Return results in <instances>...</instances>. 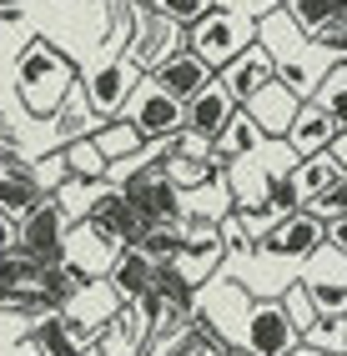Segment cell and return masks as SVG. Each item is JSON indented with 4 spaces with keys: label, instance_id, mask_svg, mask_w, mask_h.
Here are the masks:
<instances>
[{
    "label": "cell",
    "instance_id": "8fae6325",
    "mask_svg": "<svg viewBox=\"0 0 347 356\" xmlns=\"http://www.w3.org/2000/svg\"><path fill=\"white\" fill-rule=\"evenodd\" d=\"M126 121L141 131L146 140H167V136H176L181 126H187V106H181L176 96H167L151 76L136 86V96H131V106H126Z\"/></svg>",
    "mask_w": 347,
    "mask_h": 356
},
{
    "label": "cell",
    "instance_id": "f1b7e54d",
    "mask_svg": "<svg viewBox=\"0 0 347 356\" xmlns=\"http://www.w3.org/2000/svg\"><path fill=\"white\" fill-rule=\"evenodd\" d=\"M302 206H307V196H302V186H297L292 171H287V176H277V181L267 186L262 211H272V216H292V211H302Z\"/></svg>",
    "mask_w": 347,
    "mask_h": 356
},
{
    "label": "cell",
    "instance_id": "484cf974",
    "mask_svg": "<svg viewBox=\"0 0 347 356\" xmlns=\"http://www.w3.org/2000/svg\"><path fill=\"white\" fill-rule=\"evenodd\" d=\"M297 186H302V196L307 201H317L322 191H327V186H337L347 171H342V165L332 161V151H322V156H307V161H297Z\"/></svg>",
    "mask_w": 347,
    "mask_h": 356
},
{
    "label": "cell",
    "instance_id": "cb8c5ba5",
    "mask_svg": "<svg viewBox=\"0 0 347 356\" xmlns=\"http://www.w3.org/2000/svg\"><path fill=\"white\" fill-rule=\"evenodd\" d=\"M262 146V131H257V121H252V115L237 106V115H231V121L222 126V136L212 140V156L222 161V165H231V161H242V156H252Z\"/></svg>",
    "mask_w": 347,
    "mask_h": 356
},
{
    "label": "cell",
    "instance_id": "d4e9b609",
    "mask_svg": "<svg viewBox=\"0 0 347 356\" xmlns=\"http://www.w3.org/2000/svg\"><path fill=\"white\" fill-rule=\"evenodd\" d=\"M91 140H96V146H101V156L116 165V161H131V156H141L146 146H151V140L141 136V131H136L131 121H126V115H116V121H106L96 136H91Z\"/></svg>",
    "mask_w": 347,
    "mask_h": 356
},
{
    "label": "cell",
    "instance_id": "ffe728a7",
    "mask_svg": "<svg viewBox=\"0 0 347 356\" xmlns=\"http://www.w3.org/2000/svg\"><path fill=\"white\" fill-rule=\"evenodd\" d=\"M51 261L26 251V246H6L0 251V296H15V291H40V276Z\"/></svg>",
    "mask_w": 347,
    "mask_h": 356
},
{
    "label": "cell",
    "instance_id": "603a6c76",
    "mask_svg": "<svg viewBox=\"0 0 347 356\" xmlns=\"http://www.w3.org/2000/svg\"><path fill=\"white\" fill-rule=\"evenodd\" d=\"M86 286H91V271L81 266V261H65V256L51 261V266H45V276H40V291L51 296L56 312H65V306H71Z\"/></svg>",
    "mask_w": 347,
    "mask_h": 356
},
{
    "label": "cell",
    "instance_id": "d6a6232c",
    "mask_svg": "<svg viewBox=\"0 0 347 356\" xmlns=\"http://www.w3.org/2000/svg\"><path fill=\"white\" fill-rule=\"evenodd\" d=\"M302 341H312V346H327V351H347V316H317V326L307 331Z\"/></svg>",
    "mask_w": 347,
    "mask_h": 356
},
{
    "label": "cell",
    "instance_id": "74e56055",
    "mask_svg": "<svg viewBox=\"0 0 347 356\" xmlns=\"http://www.w3.org/2000/svg\"><path fill=\"white\" fill-rule=\"evenodd\" d=\"M6 246H15V226H10V216H0V251Z\"/></svg>",
    "mask_w": 347,
    "mask_h": 356
},
{
    "label": "cell",
    "instance_id": "b9f144b4",
    "mask_svg": "<svg viewBox=\"0 0 347 356\" xmlns=\"http://www.w3.org/2000/svg\"><path fill=\"white\" fill-rule=\"evenodd\" d=\"M282 6H287V0H282Z\"/></svg>",
    "mask_w": 347,
    "mask_h": 356
},
{
    "label": "cell",
    "instance_id": "7a4b0ae2",
    "mask_svg": "<svg viewBox=\"0 0 347 356\" xmlns=\"http://www.w3.org/2000/svg\"><path fill=\"white\" fill-rule=\"evenodd\" d=\"M121 165H131V176L121 181V191H126V201L141 211V216L156 226V221H187V206H181V186L171 181V171H167V156L156 151V161H146V151L141 156H131V161H121Z\"/></svg>",
    "mask_w": 347,
    "mask_h": 356
},
{
    "label": "cell",
    "instance_id": "83f0119b",
    "mask_svg": "<svg viewBox=\"0 0 347 356\" xmlns=\"http://www.w3.org/2000/svg\"><path fill=\"white\" fill-rule=\"evenodd\" d=\"M181 241H187V226H176V221H156V226H146L141 241H136V251L151 256V261H176Z\"/></svg>",
    "mask_w": 347,
    "mask_h": 356
},
{
    "label": "cell",
    "instance_id": "44dd1931",
    "mask_svg": "<svg viewBox=\"0 0 347 356\" xmlns=\"http://www.w3.org/2000/svg\"><path fill=\"white\" fill-rule=\"evenodd\" d=\"M106 276H111V286L121 291L126 301H136V296H146V291H151V281H156V261L141 256L136 246H126V251H116V256H111Z\"/></svg>",
    "mask_w": 347,
    "mask_h": 356
},
{
    "label": "cell",
    "instance_id": "d6986e66",
    "mask_svg": "<svg viewBox=\"0 0 347 356\" xmlns=\"http://www.w3.org/2000/svg\"><path fill=\"white\" fill-rule=\"evenodd\" d=\"M287 20L307 40H322L327 31H342L347 26V0H287Z\"/></svg>",
    "mask_w": 347,
    "mask_h": 356
},
{
    "label": "cell",
    "instance_id": "277c9868",
    "mask_svg": "<svg viewBox=\"0 0 347 356\" xmlns=\"http://www.w3.org/2000/svg\"><path fill=\"white\" fill-rule=\"evenodd\" d=\"M81 221H86V231L96 236V241H101L111 256H116V251H126V246H136V241L146 236V226H151L141 211L126 201L121 186H116V191H101L96 201L81 211Z\"/></svg>",
    "mask_w": 347,
    "mask_h": 356
},
{
    "label": "cell",
    "instance_id": "2e32d148",
    "mask_svg": "<svg viewBox=\"0 0 347 356\" xmlns=\"http://www.w3.org/2000/svg\"><path fill=\"white\" fill-rule=\"evenodd\" d=\"M237 106H242V101L231 96V90L222 86V76H217L206 90H196V96L187 101V131H196V136H206V140H217L222 126L237 115Z\"/></svg>",
    "mask_w": 347,
    "mask_h": 356
},
{
    "label": "cell",
    "instance_id": "7c38bea8",
    "mask_svg": "<svg viewBox=\"0 0 347 356\" xmlns=\"http://www.w3.org/2000/svg\"><path fill=\"white\" fill-rule=\"evenodd\" d=\"M222 261H226V236H222V226H187V241H181V251H176L181 276H187L192 286H201V281L217 276Z\"/></svg>",
    "mask_w": 347,
    "mask_h": 356
},
{
    "label": "cell",
    "instance_id": "9c48e42d",
    "mask_svg": "<svg viewBox=\"0 0 347 356\" xmlns=\"http://www.w3.org/2000/svg\"><path fill=\"white\" fill-rule=\"evenodd\" d=\"M297 341H302V331L292 326L282 301H252L247 306V316H242V346L252 356H287Z\"/></svg>",
    "mask_w": 347,
    "mask_h": 356
},
{
    "label": "cell",
    "instance_id": "836d02e7",
    "mask_svg": "<svg viewBox=\"0 0 347 356\" xmlns=\"http://www.w3.org/2000/svg\"><path fill=\"white\" fill-rule=\"evenodd\" d=\"M307 211H317L322 221H337V216H347V176L337 181V186H327L317 201H307Z\"/></svg>",
    "mask_w": 347,
    "mask_h": 356
},
{
    "label": "cell",
    "instance_id": "60d3db41",
    "mask_svg": "<svg viewBox=\"0 0 347 356\" xmlns=\"http://www.w3.org/2000/svg\"><path fill=\"white\" fill-rule=\"evenodd\" d=\"M15 356H40V351H36V346H26V351H15Z\"/></svg>",
    "mask_w": 347,
    "mask_h": 356
},
{
    "label": "cell",
    "instance_id": "4dcf8cb0",
    "mask_svg": "<svg viewBox=\"0 0 347 356\" xmlns=\"http://www.w3.org/2000/svg\"><path fill=\"white\" fill-rule=\"evenodd\" d=\"M277 301L287 306V316H292V326L302 331V337H307V331L317 326V306H312V296L302 291V281H292V286H287L282 296H277Z\"/></svg>",
    "mask_w": 347,
    "mask_h": 356
},
{
    "label": "cell",
    "instance_id": "ba28073f",
    "mask_svg": "<svg viewBox=\"0 0 347 356\" xmlns=\"http://www.w3.org/2000/svg\"><path fill=\"white\" fill-rule=\"evenodd\" d=\"M181 51H187V31L176 26V20H167L161 10H141V20H136V40L126 45L121 56H131L136 65H141V76H156L167 60H176Z\"/></svg>",
    "mask_w": 347,
    "mask_h": 356
},
{
    "label": "cell",
    "instance_id": "f35d334b",
    "mask_svg": "<svg viewBox=\"0 0 347 356\" xmlns=\"http://www.w3.org/2000/svg\"><path fill=\"white\" fill-rule=\"evenodd\" d=\"M212 356H252V351H247V346H231V341H226V346H217Z\"/></svg>",
    "mask_w": 347,
    "mask_h": 356
},
{
    "label": "cell",
    "instance_id": "ab89813d",
    "mask_svg": "<svg viewBox=\"0 0 347 356\" xmlns=\"http://www.w3.org/2000/svg\"><path fill=\"white\" fill-rule=\"evenodd\" d=\"M116 6H131V10H146L151 0H116Z\"/></svg>",
    "mask_w": 347,
    "mask_h": 356
},
{
    "label": "cell",
    "instance_id": "7bdbcfd3",
    "mask_svg": "<svg viewBox=\"0 0 347 356\" xmlns=\"http://www.w3.org/2000/svg\"><path fill=\"white\" fill-rule=\"evenodd\" d=\"M342 356H347V351H342Z\"/></svg>",
    "mask_w": 347,
    "mask_h": 356
},
{
    "label": "cell",
    "instance_id": "8992f818",
    "mask_svg": "<svg viewBox=\"0 0 347 356\" xmlns=\"http://www.w3.org/2000/svg\"><path fill=\"white\" fill-rule=\"evenodd\" d=\"M322 241H327V221L317 211H292V216H272L267 231L257 236V251L252 256H277V261H307Z\"/></svg>",
    "mask_w": 347,
    "mask_h": 356
},
{
    "label": "cell",
    "instance_id": "4316f807",
    "mask_svg": "<svg viewBox=\"0 0 347 356\" xmlns=\"http://www.w3.org/2000/svg\"><path fill=\"white\" fill-rule=\"evenodd\" d=\"M61 156H65V171H71V181H106V176H111V161L101 156V146H96L91 136H86V140H71Z\"/></svg>",
    "mask_w": 347,
    "mask_h": 356
},
{
    "label": "cell",
    "instance_id": "e0dca14e",
    "mask_svg": "<svg viewBox=\"0 0 347 356\" xmlns=\"http://www.w3.org/2000/svg\"><path fill=\"white\" fill-rule=\"evenodd\" d=\"M151 81H156L161 90H167V96H176L181 106H187V101L196 96V90H206V86L217 81V70L206 65L201 56H192V51H181L176 60H167V65H161V70H156Z\"/></svg>",
    "mask_w": 347,
    "mask_h": 356
},
{
    "label": "cell",
    "instance_id": "ac0fdd59",
    "mask_svg": "<svg viewBox=\"0 0 347 356\" xmlns=\"http://www.w3.org/2000/svg\"><path fill=\"white\" fill-rule=\"evenodd\" d=\"M51 126H56V140L61 146H71V140H86V136H96L106 121L96 111H91V96H86V81L71 86V96L61 101V111L51 115Z\"/></svg>",
    "mask_w": 347,
    "mask_h": 356
},
{
    "label": "cell",
    "instance_id": "52a82bcc",
    "mask_svg": "<svg viewBox=\"0 0 347 356\" xmlns=\"http://www.w3.org/2000/svg\"><path fill=\"white\" fill-rule=\"evenodd\" d=\"M302 291L312 296L317 316H347V256L337 246L322 241L312 256H307V271L297 276Z\"/></svg>",
    "mask_w": 347,
    "mask_h": 356
},
{
    "label": "cell",
    "instance_id": "1f68e13d",
    "mask_svg": "<svg viewBox=\"0 0 347 356\" xmlns=\"http://www.w3.org/2000/svg\"><path fill=\"white\" fill-rule=\"evenodd\" d=\"M151 10H161L167 20H176V26L187 31V26H196L206 10H217V0H151Z\"/></svg>",
    "mask_w": 347,
    "mask_h": 356
},
{
    "label": "cell",
    "instance_id": "e575fe53",
    "mask_svg": "<svg viewBox=\"0 0 347 356\" xmlns=\"http://www.w3.org/2000/svg\"><path fill=\"white\" fill-rule=\"evenodd\" d=\"M327 246H337V251L347 256V216H337V221H327Z\"/></svg>",
    "mask_w": 347,
    "mask_h": 356
},
{
    "label": "cell",
    "instance_id": "9a60e30c",
    "mask_svg": "<svg viewBox=\"0 0 347 356\" xmlns=\"http://www.w3.org/2000/svg\"><path fill=\"white\" fill-rule=\"evenodd\" d=\"M242 111L252 115V121H257L262 136H287L292 121H297V111H302V96H297L287 81H272V86H262Z\"/></svg>",
    "mask_w": 347,
    "mask_h": 356
},
{
    "label": "cell",
    "instance_id": "5bb4252c",
    "mask_svg": "<svg viewBox=\"0 0 347 356\" xmlns=\"http://www.w3.org/2000/svg\"><path fill=\"white\" fill-rule=\"evenodd\" d=\"M217 76H222V86L231 90V96H237V101L247 106L262 86H272V81H277V56L267 51L262 40H252L247 51H242L237 60H231V65H222V70H217Z\"/></svg>",
    "mask_w": 347,
    "mask_h": 356
},
{
    "label": "cell",
    "instance_id": "4fadbf2b",
    "mask_svg": "<svg viewBox=\"0 0 347 356\" xmlns=\"http://www.w3.org/2000/svg\"><path fill=\"white\" fill-rule=\"evenodd\" d=\"M337 136H342V126L332 121V111L312 96V101H302V111H297V121H292V131H287L282 140L292 146L297 161H307V156L332 151V140H337Z\"/></svg>",
    "mask_w": 347,
    "mask_h": 356
},
{
    "label": "cell",
    "instance_id": "f546056e",
    "mask_svg": "<svg viewBox=\"0 0 347 356\" xmlns=\"http://www.w3.org/2000/svg\"><path fill=\"white\" fill-rule=\"evenodd\" d=\"M317 101L327 106V111H332V121L347 131V65H332V70H327V81H322Z\"/></svg>",
    "mask_w": 347,
    "mask_h": 356
},
{
    "label": "cell",
    "instance_id": "8d00e7d4",
    "mask_svg": "<svg viewBox=\"0 0 347 356\" xmlns=\"http://www.w3.org/2000/svg\"><path fill=\"white\" fill-rule=\"evenodd\" d=\"M332 161H337V165H342V171H347V131H342V136L332 140Z\"/></svg>",
    "mask_w": 347,
    "mask_h": 356
},
{
    "label": "cell",
    "instance_id": "7402d4cb",
    "mask_svg": "<svg viewBox=\"0 0 347 356\" xmlns=\"http://www.w3.org/2000/svg\"><path fill=\"white\" fill-rule=\"evenodd\" d=\"M45 196V186L36 181V171H26V165H15V171H0V216H10V221H20L31 206H40Z\"/></svg>",
    "mask_w": 347,
    "mask_h": 356
},
{
    "label": "cell",
    "instance_id": "5b68a950",
    "mask_svg": "<svg viewBox=\"0 0 347 356\" xmlns=\"http://www.w3.org/2000/svg\"><path fill=\"white\" fill-rule=\"evenodd\" d=\"M86 96H91V111L101 115V121H116V115H126L131 96H136V86H141V65H136L131 56H106L86 70Z\"/></svg>",
    "mask_w": 347,
    "mask_h": 356
},
{
    "label": "cell",
    "instance_id": "30bf717a",
    "mask_svg": "<svg viewBox=\"0 0 347 356\" xmlns=\"http://www.w3.org/2000/svg\"><path fill=\"white\" fill-rule=\"evenodd\" d=\"M65 236H71V211H65L61 196H45L40 206H31L26 216L15 221V246H26L45 261L65 256Z\"/></svg>",
    "mask_w": 347,
    "mask_h": 356
},
{
    "label": "cell",
    "instance_id": "d590c367",
    "mask_svg": "<svg viewBox=\"0 0 347 356\" xmlns=\"http://www.w3.org/2000/svg\"><path fill=\"white\" fill-rule=\"evenodd\" d=\"M287 356H337V351H327V346H312V341H297Z\"/></svg>",
    "mask_w": 347,
    "mask_h": 356
},
{
    "label": "cell",
    "instance_id": "3957f363",
    "mask_svg": "<svg viewBox=\"0 0 347 356\" xmlns=\"http://www.w3.org/2000/svg\"><path fill=\"white\" fill-rule=\"evenodd\" d=\"M252 40H257V20L242 15V10H222V6H217V10H206L196 26H187V51L201 56L212 70L231 65Z\"/></svg>",
    "mask_w": 347,
    "mask_h": 356
},
{
    "label": "cell",
    "instance_id": "6da1fadb",
    "mask_svg": "<svg viewBox=\"0 0 347 356\" xmlns=\"http://www.w3.org/2000/svg\"><path fill=\"white\" fill-rule=\"evenodd\" d=\"M76 81H81L76 65L65 60L51 40H31L15 60V90H20V101H26V111L40 115V121H51L61 111V101L71 96Z\"/></svg>",
    "mask_w": 347,
    "mask_h": 356
}]
</instances>
